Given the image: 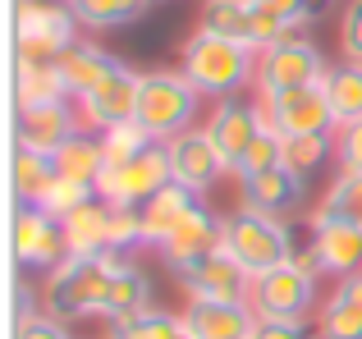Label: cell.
<instances>
[{
	"label": "cell",
	"mask_w": 362,
	"mask_h": 339,
	"mask_svg": "<svg viewBox=\"0 0 362 339\" xmlns=\"http://www.w3.org/2000/svg\"><path fill=\"white\" fill-rule=\"evenodd\" d=\"M165 184H175V179H170V152H165V143H151L147 152H138L129 165L101 170L97 197L110 202V206H142L147 197H156Z\"/></svg>",
	"instance_id": "8"
},
{
	"label": "cell",
	"mask_w": 362,
	"mask_h": 339,
	"mask_svg": "<svg viewBox=\"0 0 362 339\" xmlns=\"http://www.w3.org/2000/svg\"><path fill=\"white\" fill-rule=\"evenodd\" d=\"M179 335H184V316L160 312V307L119 316V321L106 326V339H179Z\"/></svg>",
	"instance_id": "27"
},
{
	"label": "cell",
	"mask_w": 362,
	"mask_h": 339,
	"mask_svg": "<svg viewBox=\"0 0 362 339\" xmlns=\"http://www.w3.org/2000/svg\"><path fill=\"white\" fill-rule=\"evenodd\" d=\"M179 69L188 73L202 97H239L247 83L257 78V51L247 42H234V37H221V32H206L197 28L184 46H179Z\"/></svg>",
	"instance_id": "2"
},
{
	"label": "cell",
	"mask_w": 362,
	"mask_h": 339,
	"mask_svg": "<svg viewBox=\"0 0 362 339\" xmlns=\"http://www.w3.org/2000/svg\"><path fill=\"white\" fill-rule=\"evenodd\" d=\"M151 307V280L142 275L133 261H124L115 285H110V307H106V321H119V316H133V312H147Z\"/></svg>",
	"instance_id": "28"
},
{
	"label": "cell",
	"mask_w": 362,
	"mask_h": 339,
	"mask_svg": "<svg viewBox=\"0 0 362 339\" xmlns=\"http://www.w3.org/2000/svg\"><path fill=\"white\" fill-rule=\"evenodd\" d=\"M14 46L18 60H60L69 46H78V14L64 0H18Z\"/></svg>",
	"instance_id": "6"
},
{
	"label": "cell",
	"mask_w": 362,
	"mask_h": 339,
	"mask_svg": "<svg viewBox=\"0 0 362 339\" xmlns=\"http://www.w3.org/2000/svg\"><path fill=\"white\" fill-rule=\"evenodd\" d=\"M317 339H362V275H349L317 307Z\"/></svg>",
	"instance_id": "20"
},
{
	"label": "cell",
	"mask_w": 362,
	"mask_h": 339,
	"mask_svg": "<svg viewBox=\"0 0 362 339\" xmlns=\"http://www.w3.org/2000/svg\"><path fill=\"white\" fill-rule=\"evenodd\" d=\"M115 64H119L115 55L101 51V46H92V42L69 46V51L60 55V73H64V83H69V97H88V92L97 88Z\"/></svg>",
	"instance_id": "24"
},
{
	"label": "cell",
	"mask_w": 362,
	"mask_h": 339,
	"mask_svg": "<svg viewBox=\"0 0 362 339\" xmlns=\"http://www.w3.org/2000/svg\"><path fill=\"white\" fill-rule=\"evenodd\" d=\"M330 60L321 55V46L312 37L293 32V37H280V42L262 46L257 51V101L266 97H284V92H298V88H317L326 78Z\"/></svg>",
	"instance_id": "5"
},
{
	"label": "cell",
	"mask_w": 362,
	"mask_h": 339,
	"mask_svg": "<svg viewBox=\"0 0 362 339\" xmlns=\"http://www.w3.org/2000/svg\"><path fill=\"white\" fill-rule=\"evenodd\" d=\"M60 225H64L69 257H101V252H110V206L101 197L78 206L74 215H64Z\"/></svg>",
	"instance_id": "23"
},
{
	"label": "cell",
	"mask_w": 362,
	"mask_h": 339,
	"mask_svg": "<svg viewBox=\"0 0 362 339\" xmlns=\"http://www.w3.org/2000/svg\"><path fill=\"white\" fill-rule=\"evenodd\" d=\"M339 51L349 64H362V0H349L344 18H339Z\"/></svg>",
	"instance_id": "38"
},
{
	"label": "cell",
	"mask_w": 362,
	"mask_h": 339,
	"mask_svg": "<svg viewBox=\"0 0 362 339\" xmlns=\"http://www.w3.org/2000/svg\"><path fill=\"white\" fill-rule=\"evenodd\" d=\"M225 252L257 280V275H266V270L284 266L298 248H293V234L280 215L239 206V211L225 215Z\"/></svg>",
	"instance_id": "3"
},
{
	"label": "cell",
	"mask_w": 362,
	"mask_h": 339,
	"mask_svg": "<svg viewBox=\"0 0 362 339\" xmlns=\"http://www.w3.org/2000/svg\"><path fill=\"white\" fill-rule=\"evenodd\" d=\"M64 257H69L64 225L37 202H23L14 211V261L23 270H55Z\"/></svg>",
	"instance_id": "10"
},
{
	"label": "cell",
	"mask_w": 362,
	"mask_h": 339,
	"mask_svg": "<svg viewBox=\"0 0 362 339\" xmlns=\"http://www.w3.org/2000/svg\"><path fill=\"white\" fill-rule=\"evenodd\" d=\"M257 326L252 303H202L188 298L184 307V331L193 339H247Z\"/></svg>",
	"instance_id": "18"
},
{
	"label": "cell",
	"mask_w": 362,
	"mask_h": 339,
	"mask_svg": "<svg viewBox=\"0 0 362 339\" xmlns=\"http://www.w3.org/2000/svg\"><path fill=\"white\" fill-rule=\"evenodd\" d=\"M197 202H202V197L188 193L184 184H165L156 197H147V202H142V248H160Z\"/></svg>",
	"instance_id": "21"
},
{
	"label": "cell",
	"mask_w": 362,
	"mask_h": 339,
	"mask_svg": "<svg viewBox=\"0 0 362 339\" xmlns=\"http://www.w3.org/2000/svg\"><path fill=\"white\" fill-rule=\"evenodd\" d=\"M138 83L142 73H133L129 64H115V69L106 73V78L97 83V88L88 92V97H78V119L83 129H97V133H106V129L115 124H129V119H138Z\"/></svg>",
	"instance_id": "12"
},
{
	"label": "cell",
	"mask_w": 362,
	"mask_h": 339,
	"mask_svg": "<svg viewBox=\"0 0 362 339\" xmlns=\"http://www.w3.org/2000/svg\"><path fill=\"white\" fill-rule=\"evenodd\" d=\"M197 106H202V92L188 83L184 69H151L138 83V124L147 129L156 143L184 133L193 124Z\"/></svg>",
	"instance_id": "4"
},
{
	"label": "cell",
	"mask_w": 362,
	"mask_h": 339,
	"mask_svg": "<svg viewBox=\"0 0 362 339\" xmlns=\"http://www.w3.org/2000/svg\"><path fill=\"white\" fill-rule=\"evenodd\" d=\"M14 97H18V110L69 101V83H64V73H60V60H18Z\"/></svg>",
	"instance_id": "22"
},
{
	"label": "cell",
	"mask_w": 362,
	"mask_h": 339,
	"mask_svg": "<svg viewBox=\"0 0 362 339\" xmlns=\"http://www.w3.org/2000/svg\"><path fill=\"white\" fill-rule=\"evenodd\" d=\"M55 170L60 174H74V179H88V184H97L101 179V170H106V152H101V138H92V133H74L69 143L60 147V152L51 156Z\"/></svg>",
	"instance_id": "26"
},
{
	"label": "cell",
	"mask_w": 362,
	"mask_h": 339,
	"mask_svg": "<svg viewBox=\"0 0 362 339\" xmlns=\"http://www.w3.org/2000/svg\"><path fill=\"white\" fill-rule=\"evenodd\" d=\"M243 188V206L266 215H284L303 202V174H293L289 165H275V170H257V174H239Z\"/></svg>",
	"instance_id": "19"
},
{
	"label": "cell",
	"mask_w": 362,
	"mask_h": 339,
	"mask_svg": "<svg viewBox=\"0 0 362 339\" xmlns=\"http://www.w3.org/2000/svg\"><path fill=\"white\" fill-rule=\"evenodd\" d=\"M147 5L151 0H69L78 23H88V28H129L147 14Z\"/></svg>",
	"instance_id": "29"
},
{
	"label": "cell",
	"mask_w": 362,
	"mask_h": 339,
	"mask_svg": "<svg viewBox=\"0 0 362 339\" xmlns=\"http://www.w3.org/2000/svg\"><path fill=\"white\" fill-rule=\"evenodd\" d=\"M14 339H69V331H64V321H55V316L37 312V316H28V321H18Z\"/></svg>",
	"instance_id": "41"
},
{
	"label": "cell",
	"mask_w": 362,
	"mask_h": 339,
	"mask_svg": "<svg viewBox=\"0 0 362 339\" xmlns=\"http://www.w3.org/2000/svg\"><path fill=\"white\" fill-rule=\"evenodd\" d=\"M221 248H225V215H216L206 202H197L156 252L165 257V266L175 270V266H188V261L206 257V252H221Z\"/></svg>",
	"instance_id": "16"
},
{
	"label": "cell",
	"mask_w": 362,
	"mask_h": 339,
	"mask_svg": "<svg viewBox=\"0 0 362 339\" xmlns=\"http://www.w3.org/2000/svg\"><path fill=\"white\" fill-rule=\"evenodd\" d=\"M124 252H101V257H64L42 285V312L55 321H83V316H106L110 285H115Z\"/></svg>",
	"instance_id": "1"
},
{
	"label": "cell",
	"mask_w": 362,
	"mask_h": 339,
	"mask_svg": "<svg viewBox=\"0 0 362 339\" xmlns=\"http://www.w3.org/2000/svg\"><path fill=\"white\" fill-rule=\"evenodd\" d=\"M83 129V119L69 110V101H51V106H28L18 110V147L28 152L55 156L74 133Z\"/></svg>",
	"instance_id": "17"
},
{
	"label": "cell",
	"mask_w": 362,
	"mask_h": 339,
	"mask_svg": "<svg viewBox=\"0 0 362 339\" xmlns=\"http://www.w3.org/2000/svg\"><path fill=\"white\" fill-rule=\"evenodd\" d=\"M179 289L188 298H202V303H252V275L230 257V252H206V257L175 266Z\"/></svg>",
	"instance_id": "9"
},
{
	"label": "cell",
	"mask_w": 362,
	"mask_h": 339,
	"mask_svg": "<svg viewBox=\"0 0 362 339\" xmlns=\"http://www.w3.org/2000/svg\"><path fill=\"white\" fill-rule=\"evenodd\" d=\"M179 339H193V335H188V331H184V335H179Z\"/></svg>",
	"instance_id": "42"
},
{
	"label": "cell",
	"mask_w": 362,
	"mask_h": 339,
	"mask_svg": "<svg viewBox=\"0 0 362 339\" xmlns=\"http://www.w3.org/2000/svg\"><path fill=\"white\" fill-rule=\"evenodd\" d=\"M55 174H60V170H55L51 156L28 152V147H18V152H14V193H18V202H37Z\"/></svg>",
	"instance_id": "32"
},
{
	"label": "cell",
	"mask_w": 362,
	"mask_h": 339,
	"mask_svg": "<svg viewBox=\"0 0 362 339\" xmlns=\"http://www.w3.org/2000/svg\"><path fill=\"white\" fill-rule=\"evenodd\" d=\"M321 215H335V220H354L362 225V174L358 170H339L330 179V188L321 193Z\"/></svg>",
	"instance_id": "31"
},
{
	"label": "cell",
	"mask_w": 362,
	"mask_h": 339,
	"mask_svg": "<svg viewBox=\"0 0 362 339\" xmlns=\"http://www.w3.org/2000/svg\"><path fill=\"white\" fill-rule=\"evenodd\" d=\"M262 115L266 124L275 129L280 138H298V133H330L335 124V110L326 101V88H298V92H284V97H266L262 101Z\"/></svg>",
	"instance_id": "14"
},
{
	"label": "cell",
	"mask_w": 362,
	"mask_h": 339,
	"mask_svg": "<svg viewBox=\"0 0 362 339\" xmlns=\"http://www.w3.org/2000/svg\"><path fill=\"white\" fill-rule=\"evenodd\" d=\"M156 143V138L147 133V129L138 124V119H129V124H115V129H106L101 133V152H106V170H119V165H129L138 152H147V147Z\"/></svg>",
	"instance_id": "34"
},
{
	"label": "cell",
	"mask_w": 362,
	"mask_h": 339,
	"mask_svg": "<svg viewBox=\"0 0 362 339\" xmlns=\"http://www.w3.org/2000/svg\"><path fill=\"white\" fill-rule=\"evenodd\" d=\"M317 285L321 275L303 270L298 261H284V266L266 270L252 280V312L257 316H280V321H298L317 307Z\"/></svg>",
	"instance_id": "7"
},
{
	"label": "cell",
	"mask_w": 362,
	"mask_h": 339,
	"mask_svg": "<svg viewBox=\"0 0 362 339\" xmlns=\"http://www.w3.org/2000/svg\"><path fill=\"white\" fill-rule=\"evenodd\" d=\"M321 88H326V101H330V110H335V124L362 119V64H349V60L330 64Z\"/></svg>",
	"instance_id": "25"
},
{
	"label": "cell",
	"mask_w": 362,
	"mask_h": 339,
	"mask_svg": "<svg viewBox=\"0 0 362 339\" xmlns=\"http://www.w3.org/2000/svg\"><path fill=\"white\" fill-rule=\"evenodd\" d=\"M165 152H170V179L197 197L211 193L221 184V174H230V165L216 152V143L206 138V129H184V133L165 138Z\"/></svg>",
	"instance_id": "11"
},
{
	"label": "cell",
	"mask_w": 362,
	"mask_h": 339,
	"mask_svg": "<svg viewBox=\"0 0 362 339\" xmlns=\"http://www.w3.org/2000/svg\"><path fill=\"white\" fill-rule=\"evenodd\" d=\"M275 165H284V138L275 133L271 124H262V133L252 138V147H247L239 174H257V170H275Z\"/></svg>",
	"instance_id": "36"
},
{
	"label": "cell",
	"mask_w": 362,
	"mask_h": 339,
	"mask_svg": "<svg viewBox=\"0 0 362 339\" xmlns=\"http://www.w3.org/2000/svg\"><path fill=\"white\" fill-rule=\"evenodd\" d=\"M64 5H69V0H64Z\"/></svg>",
	"instance_id": "43"
},
{
	"label": "cell",
	"mask_w": 362,
	"mask_h": 339,
	"mask_svg": "<svg viewBox=\"0 0 362 339\" xmlns=\"http://www.w3.org/2000/svg\"><path fill=\"white\" fill-rule=\"evenodd\" d=\"M133 248H142V206H110V252Z\"/></svg>",
	"instance_id": "37"
},
{
	"label": "cell",
	"mask_w": 362,
	"mask_h": 339,
	"mask_svg": "<svg viewBox=\"0 0 362 339\" xmlns=\"http://www.w3.org/2000/svg\"><path fill=\"white\" fill-rule=\"evenodd\" d=\"M335 161L339 170H358L362 174V119L335 129Z\"/></svg>",
	"instance_id": "40"
},
{
	"label": "cell",
	"mask_w": 362,
	"mask_h": 339,
	"mask_svg": "<svg viewBox=\"0 0 362 339\" xmlns=\"http://www.w3.org/2000/svg\"><path fill=\"white\" fill-rule=\"evenodd\" d=\"M202 28H206V32H221V37H234V42H247V28H252V0H206Z\"/></svg>",
	"instance_id": "33"
},
{
	"label": "cell",
	"mask_w": 362,
	"mask_h": 339,
	"mask_svg": "<svg viewBox=\"0 0 362 339\" xmlns=\"http://www.w3.org/2000/svg\"><path fill=\"white\" fill-rule=\"evenodd\" d=\"M247 339H317V331L308 326V316H298V321H280V316H257L252 335Z\"/></svg>",
	"instance_id": "39"
},
{
	"label": "cell",
	"mask_w": 362,
	"mask_h": 339,
	"mask_svg": "<svg viewBox=\"0 0 362 339\" xmlns=\"http://www.w3.org/2000/svg\"><path fill=\"white\" fill-rule=\"evenodd\" d=\"M335 152V138L330 133H298V138H284V165L293 170V174H317L321 165H326V156Z\"/></svg>",
	"instance_id": "35"
},
{
	"label": "cell",
	"mask_w": 362,
	"mask_h": 339,
	"mask_svg": "<svg viewBox=\"0 0 362 339\" xmlns=\"http://www.w3.org/2000/svg\"><path fill=\"white\" fill-rule=\"evenodd\" d=\"M308 230H312V243H308V248L317 252L321 275H335V280L362 275V225L312 211L308 215Z\"/></svg>",
	"instance_id": "15"
},
{
	"label": "cell",
	"mask_w": 362,
	"mask_h": 339,
	"mask_svg": "<svg viewBox=\"0 0 362 339\" xmlns=\"http://www.w3.org/2000/svg\"><path fill=\"white\" fill-rule=\"evenodd\" d=\"M97 202V184H88V179H74V174H55L51 184H46V193L37 197V206L42 211H51L55 220H64V215H74L78 206Z\"/></svg>",
	"instance_id": "30"
},
{
	"label": "cell",
	"mask_w": 362,
	"mask_h": 339,
	"mask_svg": "<svg viewBox=\"0 0 362 339\" xmlns=\"http://www.w3.org/2000/svg\"><path fill=\"white\" fill-rule=\"evenodd\" d=\"M266 115H262V101H247V97H225L216 101L211 119H206V138L216 143V152L225 156V165H230V174H239L247 147H252V138L262 133Z\"/></svg>",
	"instance_id": "13"
}]
</instances>
